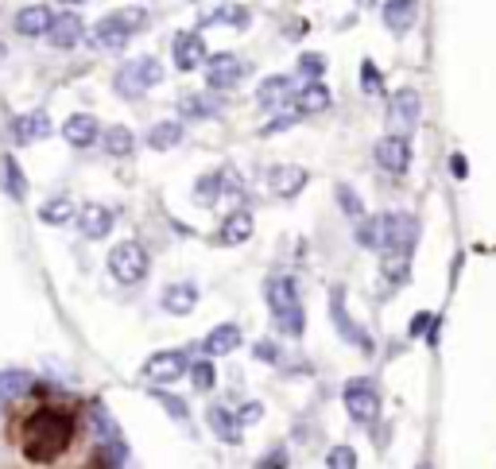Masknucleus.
I'll return each instance as SVG.
<instances>
[{
	"mask_svg": "<svg viewBox=\"0 0 496 469\" xmlns=\"http://www.w3.org/2000/svg\"><path fill=\"white\" fill-rule=\"evenodd\" d=\"M58 4H86V0H58Z\"/></svg>",
	"mask_w": 496,
	"mask_h": 469,
	"instance_id": "09e8293b",
	"label": "nucleus"
},
{
	"mask_svg": "<svg viewBox=\"0 0 496 469\" xmlns=\"http://www.w3.org/2000/svg\"><path fill=\"white\" fill-rule=\"evenodd\" d=\"M98 136H101V124L93 113H74L63 121V140L70 148H90Z\"/></svg>",
	"mask_w": 496,
	"mask_h": 469,
	"instance_id": "2eb2a0df",
	"label": "nucleus"
},
{
	"mask_svg": "<svg viewBox=\"0 0 496 469\" xmlns=\"http://www.w3.org/2000/svg\"><path fill=\"white\" fill-rule=\"evenodd\" d=\"M116 93H121L124 101H136L140 93H144V81H140V74H136V63L116 70Z\"/></svg>",
	"mask_w": 496,
	"mask_h": 469,
	"instance_id": "72a5a7b5",
	"label": "nucleus"
},
{
	"mask_svg": "<svg viewBox=\"0 0 496 469\" xmlns=\"http://www.w3.org/2000/svg\"><path fill=\"white\" fill-rule=\"evenodd\" d=\"M12 136L20 140V144H35V140H47L51 136V116H47V109H31L12 121Z\"/></svg>",
	"mask_w": 496,
	"mask_h": 469,
	"instance_id": "a211bd4d",
	"label": "nucleus"
},
{
	"mask_svg": "<svg viewBox=\"0 0 496 469\" xmlns=\"http://www.w3.org/2000/svg\"><path fill=\"white\" fill-rule=\"evenodd\" d=\"M268 295V311L276 314L283 334H303V303H299V287L291 276H271L264 284Z\"/></svg>",
	"mask_w": 496,
	"mask_h": 469,
	"instance_id": "f03ea898",
	"label": "nucleus"
},
{
	"mask_svg": "<svg viewBox=\"0 0 496 469\" xmlns=\"http://www.w3.org/2000/svg\"><path fill=\"white\" fill-rule=\"evenodd\" d=\"M299 70H303L306 78H322V74H326V58L314 55V51H306V55L299 58Z\"/></svg>",
	"mask_w": 496,
	"mask_h": 469,
	"instance_id": "79ce46f5",
	"label": "nucleus"
},
{
	"mask_svg": "<svg viewBox=\"0 0 496 469\" xmlns=\"http://www.w3.org/2000/svg\"><path fill=\"white\" fill-rule=\"evenodd\" d=\"M334 198H338V206H341V214H346V217H353V221L364 217V202H361L357 194H353V186L338 183V186H334Z\"/></svg>",
	"mask_w": 496,
	"mask_h": 469,
	"instance_id": "f704fd0d",
	"label": "nucleus"
},
{
	"mask_svg": "<svg viewBox=\"0 0 496 469\" xmlns=\"http://www.w3.org/2000/svg\"><path fill=\"white\" fill-rule=\"evenodd\" d=\"M388 105H392L396 124H404V128H415L419 124V116H423V93L415 86H399Z\"/></svg>",
	"mask_w": 496,
	"mask_h": 469,
	"instance_id": "dca6fc26",
	"label": "nucleus"
},
{
	"mask_svg": "<svg viewBox=\"0 0 496 469\" xmlns=\"http://www.w3.org/2000/svg\"><path fill=\"white\" fill-rule=\"evenodd\" d=\"M105 268H109V276L116 279L121 287H136L148 279V268H151V256L140 241H116L109 256H105Z\"/></svg>",
	"mask_w": 496,
	"mask_h": 469,
	"instance_id": "7ed1b4c3",
	"label": "nucleus"
},
{
	"mask_svg": "<svg viewBox=\"0 0 496 469\" xmlns=\"http://www.w3.org/2000/svg\"><path fill=\"white\" fill-rule=\"evenodd\" d=\"M256 357H260V361H276V345H271V342H260V345H256Z\"/></svg>",
	"mask_w": 496,
	"mask_h": 469,
	"instance_id": "a18cd8bd",
	"label": "nucleus"
},
{
	"mask_svg": "<svg viewBox=\"0 0 496 469\" xmlns=\"http://www.w3.org/2000/svg\"><path fill=\"white\" fill-rule=\"evenodd\" d=\"M210 423H214V431L221 439H237V419H229V412H221V407L210 412Z\"/></svg>",
	"mask_w": 496,
	"mask_h": 469,
	"instance_id": "ea45409f",
	"label": "nucleus"
},
{
	"mask_svg": "<svg viewBox=\"0 0 496 469\" xmlns=\"http://www.w3.org/2000/svg\"><path fill=\"white\" fill-rule=\"evenodd\" d=\"M218 113H221V101L214 93H191V98L179 101V116H186V121H210Z\"/></svg>",
	"mask_w": 496,
	"mask_h": 469,
	"instance_id": "b1692460",
	"label": "nucleus"
},
{
	"mask_svg": "<svg viewBox=\"0 0 496 469\" xmlns=\"http://www.w3.org/2000/svg\"><path fill=\"white\" fill-rule=\"evenodd\" d=\"M364 90H369V93H381V74H376L372 63H364Z\"/></svg>",
	"mask_w": 496,
	"mask_h": 469,
	"instance_id": "c03bdc74",
	"label": "nucleus"
},
{
	"mask_svg": "<svg viewBox=\"0 0 496 469\" xmlns=\"http://www.w3.org/2000/svg\"><path fill=\"white\" fill-rule=\"evenodd\" d=\"M264 183L276 198H295L306 186V167H299V163H271L264 171Z\"/></svg>",
	"mask_w": 496,
	"mask_h": 469,
	"instance_id": "6e6552de",
	"label": "nucleus"
},
{
	"mask_svg": "<svg viewBox=\"0 0 496 469\" xmlns=\"http://www.w3.org/2000/svg\"><path fill=\"white\" fill-rule=\"evenodd\" d=\"M353 241H357L364 252H384V221L381 217H361Z\"/></svg>",
	"mask_w": 496,
	"mask_h": 469,
	"instance_id": "c756f323",
	"label": "nucleus"
},
{
	"mask_svg": "<svg viewBox=\"0 0 496 469\" xmlns=\"http://www.w3.org/2000/svg\"><path fill=\"white\" fill-rule=\"evenodd\" d=\"M105 20H113L124 35H136V31H144V28H148V20H151V16H148V8H144V4H124V8H113Z\"/></svg>",
	"mask_w": 496,
	"mask_h": 469,
	"instance_id": "cd10ccee",
	"label": "nucleus"
},
{
	"mask_svg": "<svg viewBox=\"0 0 496 469\" xmlns=\"http://www.w3.org/2000/svg\"><path fill=\"white\" fill-rule=\"evenodd\" d=\"M329 314H334V322H338V330H341V337H346V342L369 349V342H364V334H361V326L349 322V314H346V291H341V287H334V303H329Z\"/></svg>",
	"mask_w": 496,
	"mask_h": 469,
	"instance_id": "393cba45",
	"label": "nucleus"
},
{
	"mask_svg": "<svg viewBox=\"0 0 496 469\" xmlns=\"http://www.w3.org/2000/svg\"><path fill=\"white\" fill-rule=\"evenodd\" d=\"M175 144H183V124H179V121H159V124H151V132H148V148H156V151H171Z\"/></svg>",
	"mask_w": 496,
	"mask_h": 469,
	"instance_id": "7c9ffc66",
	"label": "nucleus"
},
{
	"mask_svg": "<svg viewBox=\"0 0 496 469\" xmlns=\"http://www.w3.org/2000/svg\"><path fill=\"white\" fill-rule=\"evenodd\" d=\"M136 74H140V81H144V90H151V86H159V81H163V63H159V58H151V55H144V58H136Z\"/></svg>",
	"mask_w": 496,
	"mask_h": 469,
	"instance_id": "c9c22d12",
	"label": "nucleus"
},
{
	"mask_svg": "<svg viewBox=\"0 0 496 469\" xmlns=\"http://www.w3.org/2000/svg\"><path fill=\"white\" fill-rule=\"evenodd\" d=\"M116 226V214L105 202H86L78 209V233L86 241H105Z\"/></svg>",
	"mask_w": 496,
	"mask_h": 469,
	"instance_id": "1a4fd4ad",
	"label": "nucleus"
},
{
	"mask_svg": "<svg viewBox=\"0 0 496 469\" xmlns=\"http://www.w3.org/2000/svg\"><path fill=\"white\" fill-rule=\"evenodd\" d=\"M159 303H163V311H167V314H179V319H183V314L194 311L198 287L186 284V279H183V284H167V287H163V295H159Z\"/></svg>",
	"mask_w": 496,
	"mask_h": 469,
	"instance_id": "4be33fe9",
	"label": "nucleus"
},
{
	"mask_svg": "<svg viewBox=\"0 0 496 469\" xmlns=\"http://www.w3.org/2000/svg\"><path fill=\"white\" fill-rule=\"evenodd\" d=\"M248 20H252V12H248L244 4H218L206 16V28H237V31H244Z\"/></svg>",
	"mask_w": 496,
	"mask_h": 469,
	"instance_id": "a878e982",
	"label": "nucleus"
},
{
	"mask_svg": "<svg viewBox=\"0 0 496 469\" xmlns=\"http://www.w3.org/2000/svg\"><path fill=\"white\" fill-rule=\"evenodd\" d=\"M384 23L396 35H407L411 23H415V0H388V4H384Z\"/></svg>",
	"mask_w": 496,
	"mask_h": 469,
	"instance_id": "bb28decb",
	"label": "nucleus"
},
{
	"mask_svg": "<svg viewBox=\"0 0 496 469\" xmlns=\"http://www.w3.org/2000/svg\"><path fill=\"white\" fill-rule=\"evenodd\" d=\"M191 380H194L198 392H210V388H214V365H210V361H194V365H191Z\"/></svg>",
	"mask_w": 496,
	"mask_h": 469,
	"instance_id": "58836bf2",
	"label": "nucleus"
},
{
	"mask_svg": "<svg viewBox=\"0 0 496 469\" xmlns=\"http://www.w3.org/2000/svg\"><path fill=\"white\" fill-rule=\"evenodd\" d=\"M241 419H244V423H252V419H260V407H256V404H248L244 412H241Z\"/></svg>",
	"mask_w": 496,
	"mask_h": 469,
	"instance_id": "49530a36",
	"label": "nucleus"
},
{
	"mask_svg": "<svg viewBox=\"0 0 496 469\" xmlns=\"http://www.w3.org/2000/svg\"><path fill=\"white\" fill-rule=\"evenodd\" d=\"M101 144H105V151H109L113 159H128L136 151V132H133V128H124V124H109L101 132Z\"/></svg>",
	"mask_w": 496,
	"mask_h": 469,
	"instance_id": "5701e85b",
	"label": "nucleus"
},
{
	"mask_svg": "<svg viewBox=\"0 0 496 469\" xmlns=\"http://www.w3.org/2000/svg\"><path fill=\"white\" fill-rule=\"evenodd\" d=\"M81 35H86V28H81V20L74 16V12H58L51 31H47V43L58 47V51H70V47L81 43Z\"/></svg>",
	"mask_w": 496,
	"mask_h": 469,
	"instance_id": "f3484780",
	"label": "nucleus"
},
{
	"mask_svg": "<svg viewBox=\"0 0 496 469\" xmlns=\"http://www.w3.org/2000/svg\"><path fill=\"white\" fill-rule=\"evenodd\" d=\"M381 221H384V252L411 256V249H415V241H419V221L411 214H399V209L384 214Z\"/></svg>",
	"mask_w": 496,
	"mask_h": 469,
	"instance_id": "39448f33",
	"label": "nucleus"
},
{
	"mask_svg": "<svg viewBox=\"0 0 496 469\" xmlns=\"http://www.w3.org/2000/svg\"><path fill=\"white\" fill-rule=\"evenodd\" d=\"M252 229H256V221L244 206L226 209V217H221V226H218V244H244L248 237H252Z\"/></svg>",
	"mask_w": 496,
	"mask_h": 469,
	"instance_id": "4468645a",
	"label": "nucleus"
},
{
	"mask_svg": "<svg viewBox=\"0 0 496 469\" xmlns=\"http://www.w3.org/2000/svg\"><path fill=\"white\" fill-rule=\"evenodd\" d=\"M128 39H133V35H124L113 20H101L98 28H93V43H98L101 51H124Z\"/></svg>",
	"mask_w": 496,
	"mask_h": 469,
	"instance_id": "473e14b6",
	"label": "nucleus"
},
{
	"mask_svg": "<svg viewBox=\"0 0 496 469\" xmlns=\"http://www.w3.org/2000/svg\"><path fill=\"white\" fill-rule=\"evenodd\" d=\"M407 268H411V256H404V252H384V260H381L384 284L388 287H404L407 284Z\"/></svg>",
	"mask_w": 496,
	"mask_h": 469,
	"instance_id": "2f4dec72",
	"label": "nucleus"
},
{
	"mask_svg": "<svg viewBox=\"0 0 496 469\" xmlns=\"http://www.w3.org/2000/svg\"><path fill=\"white\" fill-rule=\"evenodd\" d=\"M372 156H376V163H381L388 175H404L411 167V144H407V136H399V132L376 140Z\"/></svg>",
	"mask_w": 496,
	"mask_h": 469,
	"instance_id": "9d476101",
	"label": "nucleus"
},
{
	"mask_svg": "<svg viewBox=\"0 0 496 469\" xmlns=\"http://www.w3.org/2000/svg\"><path fill=\"white\" fill-rule=\"evenodd\" d=\"M78 217V206L70 202V198H47V202L39 206V221L43 226H66V221H74Z\"/></svg>",
	"mask_w": 496,
	"mask_h": 469,
	"instance_id": "c85d7f7f",
	"label": "nucleus"
},
{
	"mask_svg": "<svg viewBox=\"0 0 496 469\" xmlns=\"http://www.w3.org/2000/svg\"><path fill=\"white\" fill-rule=\"evenodd\" d=\"M361 4H372V0H361Z\"/></svg>",
	"mask_w": 496,
	"mask_h": 469,
	"instance_id": "8fccbe9b",
	"label": "nucleus"
},
{
	"mask_svg": "<svg viewBox=\"0 0 496 469\" xmlns=\"http://www.w3.org/2000/svg\"><path fill=\"white\" fill-rule=\"evenodd\" d=\"M237 345H241V330H237V322H221V326H214V330L206 334L202 354H206V357H226V354H233Z\"/></svg>",
	"mask_w": 496,
	"mask_h": 469,
	"instance_id": "aec40b11",
	"label": "nucleus"
},
{
	"mask_svg": "<svg viewBox=\"0 0 496 469\" xmlns=\"http://www.w3.org/2000/svg\"><path fill=\"white\" fill-rule=\"evenodd\" d=\"M0 191H4L12 202H23L28 198V175H23V167H20V159L16 156H0Z\"/></svg>",
	"mask_w": 496,
	"mask_h": 469,
	"instance_id": "6ab92c4d",
	"label": "nucleus"
},
{
	"mask_svg": "<svg viewBox=\"0 0 496 469\" xmlns=\"http://www.w3.org/2000/svg\"><path fill=\"white\" fill-rule=\"evenodd\" d=\"M291 93H295V86H291L287 74H271V78H264L256 86V105H260V109H279Z\"/></svg>",
	"mask_w": 496,
	"mask_h": 469,
	"instance_id": "412c9836",
	"label": "nucleus"
},
{
	"mask_svg": "<svg viewBox=\"0 0 496 469\" xmlns=\"http://www.w3.org/2000/svg\"><path fill=\"white\" fill-rule=\"evenodd\" d=\"M326 469H357V450L334 447V450L326 454Z\"/></svg>",
	"mask_w": 496,
	"mask_h": 469,
	"instance_id": "4c0bfd02",
	"label": "nucleus"
},
{
	"mask_svg": "<svg viewBox=\"0 0 496 469\" xmlns=\"http://www.w3.org/2000/svg\"><path fill=\"white\" fill-rule=\"evenodd\" d=\"M4 58H8V47H4V39H0V63H4Z\"/></svg>",
	"mask_w": 496,
	"mask_h": 469,
	"instance_id": "de8ad7c7",
	"label": "nucleus"
},
{
	"mask_svg": "<svg viewBox=\"0 0 496 469\" xmlns=\"http://www.w3.org/2000/svg\"><path fill=\"white\" fill-rule=\"evenodd\" d=\"M55 23V12L47 4H23L16 12V20H12V28H16V35H28V39H39V35L51 31Z\"/></svg>",
	"mask_w": 496,
	"mask_h": 469,
	"instance_id": "ddd939ff",
	"label": "nucleus"
},
{
	"mask_svg": "<svg viewBox=\"0 0 496 469\" xmlns=\"http://www.w3.org/2000/svg\"><path fill=\"white\" fill-rule=\"evenodd\" d=\"M295 121H299V113H295V109H279L276 121H268L264 128H260V136H276V132H283V128H291Z\"/></svg>",
	"mask_w": 496,
	"mask_h": 469,
	"instance_id": "a19ab883",
	"label": "nucleus"
},
{
	"mask_svg": "<svg viewBox=\"0 0 496 469\" xmlns=\"http://www.w3.org/2000/svg\"><path fill=\"white\" fill-rule=\"evenodd\" d=\"M244 74H248V63L241 55H229V51L210 55V63H206V81H210L214 93H226L233 86H241Z\"/></svg>",
	"mask_w": 496,
	"mask_h": 469,
	"instance_id": "20e7f679",
	"label": "nucleus"
},
{
	"mask_svg": "<svg viewBox=\"0 0 496 469\" xmlns=\"http://www.w3.org/2000/svg\"><path fill=\"white\" fill-rule=\"evenodd\" d=\"M194 198H202V202H218V198H221V171L202 175V179L194 183Z\"/></svg>",
	"mask_w": 496,
	"mask_h": 469,
	"instance_id": "e433bc0d",
	"label": "nucleus"
},
{
	"mask_svg": "<svg viewBox=\"0 0 496 469\" xmlns=\"http://www.w3.org/2000/svg\"><path fill=\"white\" fill-rule=\"evenodd\" d=\"M329 86L322 78H306L299 90H295V113L299 116H314V113H326L329 109Z\"/></svg>",
	"mask_w": 496,
	"mask_h": 469,
	"instance_id": "f8f14e48",
	"label": "nucleus"
},
{
	"mask_svg": "<svg viewBox=\"0 0 496 469\" xmlns=\"http://www.w3.org/2000/svg\"><path fill=\"white\" fill-rule=\"evenodd\" d=\"M431 326H434V314H427V311L415 314V319H411V337H427Z\"/></svg>",
	"mask_w": 496,
	"mask_h": 469,
	"instance_id": "37998d69",
	"label": "nucleus"
},
{
	"mask_svg": "<svg viewBox=\"0 0 496 469\" xmlns=\"http://www.w3.org/2000/svg\"><path fill=\"white\" fill-rule=\"evenodd\" d=\"M0 469H128V447L101 404L4 369Z\"/></svg>",
	"mask_w": 496,
	"mask_h": 469,
	"instance_id": "f257e3e1",
	"label": "nucleus"
},
{
	"mask_svg": "<svg viewBox=\"0 0 496 469\" xmlns=\"http://www.w3.org/2000/svg\"><path fill=\"white\" fill-rule=\"evenodd\" d=\"M191 372V361H186V354H179V349H163V354H151L148 365H144V380L151 384H175L179 377H186Z\"/></svg>",
	"mask_w": 496,
	"mask_h": 469,
	"instance_id": "0eeeda50",
	"label": "nucleus"
},
{
	"mask_svg": "<svg viewBox=\"0 0 496 469\" xmlns=\"http://www.w3.org/2000/svg\"><path fill=\"white\" fill-rule=\"evenodd\" d=\"M341 400H346V412L364 427L376 423V415H381V396H376L372 380H349Z\"/></svg>",
	"mask_w": 496,
	"mask_h": 469,
	"instance_id": "423d86ee",
	"label": "nucleus"
},
{
	"mask_svg": "<svg viewBox=\"0 0 496 469\" xmlns=\"http://www.w3.org/2000/svg\"><path fill=\"white\" fill-rule=\"evenodd\" d=\"M171 55H175V66H179V70H198L202 63H210L202 31H179V35H175V43H171Z\"/></svg>",
	"mask_w": 496,
	"mask_h": 469,
	"instance_id": "9b49d317",
	"label": "nucleus"
}]
</instances>
